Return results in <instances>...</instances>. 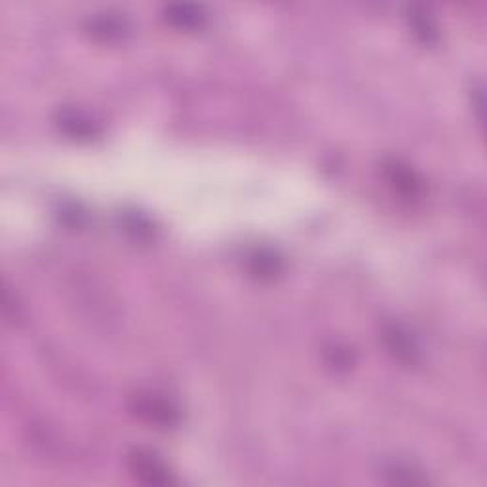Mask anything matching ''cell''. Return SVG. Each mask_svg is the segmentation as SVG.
<instances>
[{
	"label": "cell",
	"instance_id": "obj_1",
	"mask_svg": "<svg viewBox=\"0 0 487 487\" xmlns=\"http://www.w3.org/2000/svg\"><path fill=\"white\" fill-rule=\"evenodd\" d=\"M136 470L139 476H149V481H155V483H166V481H170V476H168L166 469H164L160 463H156L153 457H141V455H137Z\"/></svg>",
	"mask_w": 487,
	"mask_h": 487
}]
</instances>
